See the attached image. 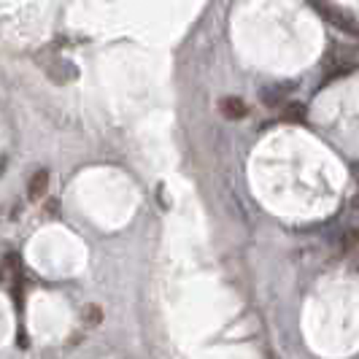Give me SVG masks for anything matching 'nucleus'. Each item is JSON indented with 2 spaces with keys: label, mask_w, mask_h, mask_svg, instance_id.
<instances>
[{
  "label": "nucleus",
  "mask_w": 359,
  "mask_h": 359,
  "mask_svg": "<svg viewBox=\"0 0 359 359\" xmlns=\"http://www.w3.org/2000/svg\"><path fill=\"white\" fill-rule=\"evenodd\" d=\"M306 3L330 27L340 30V33H346V35H351V38H359V22H357V17H354L351 11H346L343 6H338V3H333V0H306Z\"/></svg>",
  "instance_id": "nucleus-1"
},
{
  "label": "nucleus",
  "mask_w": 359,
  "mask_h": 359,
  "mask_svg": "<svg viewBox=\"0 0 359 359\" xmlns=\"http://www.w3.org/2000/svg\"><path fill=\"white\" fill-rule=\"evenodd\" d=\"M219 114H222L225 119L235 122V119H243V116L249 114V105H246L243 98L230 95V98H222V100H219Z\"/></svg>",
  "instance_id": "nucleus-2"
},
{
  "label": "nucleus",
  "mask_w": 359,
  "mask_h": 359,
  "mask_svg": "<svg viewBox=\"0 0 359 359\" xmlns=\"http://www.w3.org/2000/svg\"><path fill=\"white\" fill-rule=\"evenodd\" d=\"M46 189H49V170H35L33 173V179L27 184V195H30V200L33 203H38L44 195H46Z\"/></svg>",
  "instance_id": "nucleus-3"
},
{
  "label": "nucleus",
  "mask_w": 359,
  "mask_h": 359,
  "mask_svg": "<svg viewBox=\"0 0 359 359\" xmlns=\"http://www.w3.org/2000/svg\"><path fill=\"white\" fill-rule=\"evenodd\" d=\"M357 246H359V230L346 232V238H343V249L349 252V249H357Z\"/></svg>",
  "instance_id": "nucleus-4"
},
{
  "label": "nucleus",
  "mask_w": 359,
  "mask_h": 359,
  "mask_svg": "<svg viewBox=\"0 0 359 359\" xmlns=\"http://www.w3.org/2000/svg\"><path fill=\"white\" fill-rule=\"evenodd\" d=\"M89 322H92V324H95V322H100V308L98 306L89 308Z\"/></svg>",
  "instance_id": "nucleus-5"
},
{
  "label": "nucleus",
  "mask_w": 359,
  "mask_h": 359,
  "mask_svg": "<svg viewBox=\"0 0 359 359\" xmlns=\"http://www.w3.org/2000/svg\"><path fill=\"white\" fill-rule=\"evenodd\" d=\"M0 279H3V273H0Z\"/></svg>",
  "instance_id": "nucleus-6"
}]
</instances>
